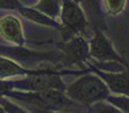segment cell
I'll return each instance as SVG.
<instances>
[{
  "instance_id": "obj_4",
  "label": "cell",
  "mask_w": 129,
  "mask_h": 113,
  "mask_svg": "<svg viewBox=\"0 0 129 113\" xmlns=\"http://www.w3.org/2000/svg\"><path fill=\"white\" fill-rule=\"evenodd\" d=\"M0 56L9 58L25 68L26 66L39 64L41 62H49L57 67H61L62 60V56L58 50L39 52L27 49L25 45H0Z\"/></svg>"
},
{
  "instance_id": "obj_15",
  "label": "cell",
  "mask_w": 129,
  "mask_h": 113,
  "mask_svg": "<svg viewBox=\"0 0 129 113\" xmlns=\"http://www.w3.org/2000/svg\"><path fill=\"white\" fill-rule=\"evenodd\" d=\"M104 8L109 15L117 16L121 14L126 8L127 0H103Z\"/></svg>"
},
{
  "instance_id": "obj_11",
  "label": "cell",
  "mask_w": 129,
  "mask_h": 113,
  "mask_svg": "<svg viewBox=\"0 0 129 113\" xmlns=\"http://www.w3.org/2000/svg\"><path fill=\"white\" fill-rule=\"evenodd\" d=\"M17 11L23 16L24 18L28 19L29 22H33L35 24L39 25H43V26H48V27H52L56 28L58 31H61L62 26L59 22H57V19H53L50 16H48L47 14L42 13L40 10H36L33 7H25L24 5L20 6L17 9Z\"/></svg>"
},
{
  "instance_id": "obj_12",
  "label": "cell",
  "mask_w": 129,
  "mask_h": 113,
  "mask_svg": "<svg viewBox=\"0 0 129 113\" xmlns=\"http://www.w3.org/2000/svg\"><path fill=\"white\" fill-rule=\"evenodd\" d=\"M35 69L25 68L9 58L0 56V78L8 79L13 77H23L34 72Z\"/></svg>"
},
{
  "instance_id": "obj_1",
  "label": "cell",
  "mask_w": 129,
  "mask_h": 113,
  "mask_svg": "<svg viewBox=\"0 0 129 113\" xmlns=\"http://www.w3.org/2000/svg\"><path fill=\"white\" fill-rule=\"evenodd\" d=\"M5 96L34 107L36 112H69L80 105L70 100L64 92L60 89H47L40 92L13 89L7 92Z\"/></svg>"
},
{
  "instance_id": "obj_20",
  "label": "cell",
  "mask_w": 129,
  "mask_h": 113,
  "mask_svg": "<svg viewBox=\"0 0 129 113\" xmlns=\"http://www.w3.org/2000/svg\"><path fill=\"white\" fill-rule=\"evenodd\" d=\"M75 1H77V2H79V0H75Z\"/></svg>"
},
{
  "instance_id": "obj_10",
  "label": "cell",
  "mask_w": 129,
  "mask_h": 113,
  "mask_svg": "<svg viewBox=\"0 0 129 113\" xmlns=\"http://www.w3.org/2000/svg\"><path fill=\"white\" fill-rule=\"evenodd\" d=\"M79 5L86 15L88 24H91L93 28L107 31V24L101 7V0H79Z\"/></svg>"
},
{
  "instance_id": "obj_18",
  "label": "cell",
  "mask_w": 129,
  "mask_h": 113,
  "mask_svg": "<svg viewBox=\"0 0 129 113\" xmlns=\"http://www.w3.org/2000/svg\"><path fill=\"white\" fill-rule=\"evenodd\" d=\"M13 79H1L0 78V96H5V94L9 91H13Z\"/></svg>"
},
{
  "instance_id": "obj_13",
  "label": "cell",
  "mask_w": 129,
  "mask_h": 113,
  "mask_svg": "<svg viewBox=\"0 0 129 113\" xmlns=\"http://www.w3.org/2000/svg\"><path fill=\"white\" fill-rule=\"evenodd\" d=\"M33 8L47 14L53 19H57L59 18V14H60L61 2L60 0H39V2L34 5Z\"/></svg>"
},
{
  "instance_id": "obj_3",
  "label": "cell",
  "mask_w": 129,
  "mask_h": 113,
  "mask_svg": "<svg viewBox=\"0 0 129 113\" xmlns=\"http://www.w3.org/2000/svg\"><path fill=\"white\" fill-rule=\"evenodd\" d=\"M71 75L69 70H54L52 68L35 69L29 75L23 76L20 79H14L13 86L16 91L40 92L47 89H60L64 91L67 85L63 83L61 76Z\"/></svg>"
},
{
  "instance_id": "obj_17",
  "label": "cell",
  "mask_w": 129,
  "mask_h": 113,
  "mask_svg": "<svg viewBox=\"0 0 129 113\" xmlns=\"http://www.w3.org/2000/svg\"><path fill=\"white\" fill-rule=\"evenodd\" d=\"M20 6L19 0H0V10H17Z\"/></svg>"
},
{
  "instance_id": "obj_6",
  "label": "cell",
  "mask_w": 129,
  "mask_h": 113,
  "mask_svg": "<svg viewBox=\"0 0 129 113\" xmlns=\"http://www.w3.org/2000/svg\"><path fill=\"white\" fill-rule=\"evenodd\" d=\"M58 51L62 56L61 67L78 66L80 69H86L85 63L91 59L88 52V41L82 35H73L63 42L57 43Z\"/></svg>"
},
{
  "instance_id": "obj_16",
  "label": "cell",
  "mask_w": 129,
  "mask_h": 113,
  "mask_svg": "<svg viewBox=\"0 0 129 113\" xmlns=\"http://www.w3.org/2000/svg\"><path fill=\"white\" fill-rule=\"evenodd\" d=\"M0 105L4 109L5 113H27V110H24V107L13 103L9 97L7 96H0Z\"/></svg>"
},
{
  "instance_id": "obj_8",
  "label": "cell",
  "mask_w": 129,
  "mask_h": 113,
  "mask_svg": "<svg viewBox=\"0 0 129 113\" xmlns=\"http://www.w3.org/2000/svg\"><path fill=\"white\" fill-rule=\"evenodd\" d=\"M85 66L89 68L92 72L98 75L101 79L104 82L107 87L109 88L110 93L112 94H121V95H128L129 92V77L128 70L123 69L122 71H109L102 70V69L95 67L91 63V61H86Z\"/></svg>"
},
{
  "instance_id": "obj_7",
  "label": "cell",
  "mask_w": 129,
  "mask_h": 113,
  "mask_svg": "<svg viewBox=\"0 0 129 113\" xmlns=\"http://www.w3.org/2000/svg\"><path fill=\"white\" fill-rule=\"evenodd\" d=\"M94 36L88 41L89 57L96 63H107V62H118L127 67V60L116 51L111 40L104 34V31L100 28H93Z\"/></svg>"
},
{
  "instance_id": "obj_9",
  "label": "cell",
  "mask_w": 129,
  "mask_h": 113,
  "mask_svg": "<svg viewBox=\"0 0 129 113\" xmlns=\"http://www.w3.org/2000/svg\"><path fill=\"white\" fill-rule=\"evenodd\" d=\"M0 35L15 45L26 44L22 22L17 16L11 14L0 17Z\"/></svg>"
},
{
  "instance_id": "obj_5",
  "label": "cell",
  "mask_w": 129,
  "mask_h": 113,
  "mask_svg": "<svg viewBox=\"0 0 129 113\" xmlns=\"http://www.w3.org/2000/svg\"><path fill=\"white\" fill-rule=\"evenodd\" d=\"M60 2L61 9L59 19L62 26L60 32L64 40L73 35H82L84 37L87 36L86 27L88 25V20L79 2L75 0H60Z\"/></svg>"
},
{
  "instance_id": "obj_2",
  "label": "cell",
  "mask_w": 129,
  "mask_h": 113,
  "mask_svg": "<svg viewBox=\"0 0 129 113\" xmlns=\"http://www.w3.org/2000/svg\"><path fill=\"white\" fill-rule=\"evenodd\" d=\"M63 92L70 100L87 109L94 103L105 100L110 94L104 82L92 71L82 73L79 78L66 86Z\"/></svg>"
},
{
  "instance_id": "obj_19",
  "label": "cell",
  "mask_w": 129,
  "mask_h": 113,
  "mask_svg": "<svg viewBox=\"0 0 129 113\" xmlns=\"http://www.w3.org/2000/svg\"><path fill=\"white\" fill-rule=\"evenodd\" d=\"M0 113H5L4 109H2V107H1V105H0Z\"/></svg>"
},
{
  "instance_id": "obj_14",
  "label": "cell",
  "mask_w": 129,
  "mask_h": 113,
  "mask_svg": "<svg viewBox=\"0 0 129 113\" xmlns=\"http://www.w3.org/2000/svg\"><path fill=\"white\" fill-rule=\"evenodd\" d=\"M109 104H111L113 107H116L119 112L128 113L129 112V98L128 95H121V94H112L110 93L105 97Z\"/></svg>"
}]
</instances>
